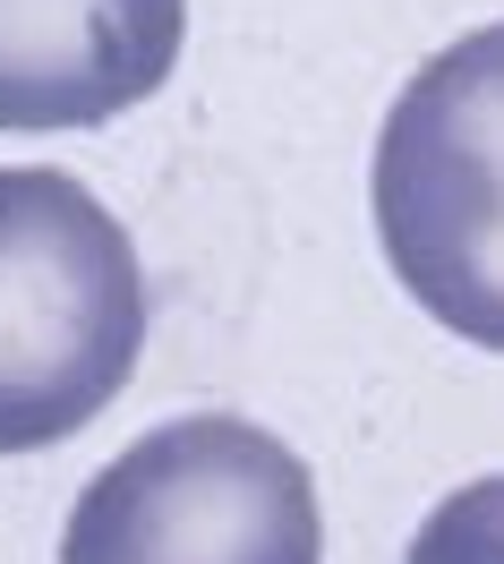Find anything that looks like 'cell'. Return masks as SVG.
<instances>
[{"instance_id":"277c9868","label":"cell","mask_w":504,"mask_h":564,"mask_svg":"<svg viewBox=\"0 0 504 564\" xmlns=\"http://www.w3.org/2000/svg\"><path fill=\"white\" fill-rule=\"evenodd\" d=\"M188 35V0H0V129H103L138 111Z\"/></svg>"},{"instance_id":"6da1fadb","label":"cell","mask_w":504,"mask_h":564,"mask_svg":"<svg viewBox=\"0 0 504 564\" xmlns=\"http://www.w3.org/2000/svg\"><path fill=\"white\" fill-rule=\"evenodd\" d=\"M145 265L120 214L52 163L0 172V454H43L129 386Z\"/></svg>"},{"instance_id":"7a4b0ae2","label":"cell","mask_w":504,"mask_h":564,"mask_svg":"<svg viewBox=\"0 0 504 564\" xmlns=\"http://www.w3.org/2000/svg\"><path fill=\"white\" fill-rule=\"evenodd\" d=\"M368 206L402 291L445 334L504 351V18L419 61L394 95Z\"/></svg>"},{"instance_id":"3957f363","label":"cell","mask_w":504,"mask_h":564,"mask_svg":"<svg viewBox=\"0 0 504 564\" xmlns=\"http://www.w3.org/2000/svg\"><path fill=\"white\" fill-rule=\"evenodd\" d=\"M61 564H325L317 479L256 420H163L77 488Z\"/></svg>"},{"instance_id":"5b68a950","label":"cell","mask_w":504,"mask_h":564,"mask_svg":"<svg viewBox=\"0 0 504 564\" xmlns=\"http://www.w3.org/2000/svg\"><path fill=\"white\" fill-rule=\"evenodd\" d=\"M402 564H504V470L445 496L428 522H419V539H410Z\"/></svg>"}]
</instances>
